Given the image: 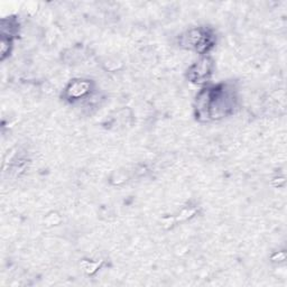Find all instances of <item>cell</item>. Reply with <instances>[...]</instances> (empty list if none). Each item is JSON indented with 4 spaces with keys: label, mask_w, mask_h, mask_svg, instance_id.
<instances>
[{
    "label": "cell",
    "mask_w": 287,
    "mask_h": 287,
    "mask_svg": "<svg viewBox=\"0 0 287 287\" xmlns=\"http://www.w3.org/2000/svg\"><path fill=\"white\" fill-rule=\"evenodd\" d=\"M200 112L208 117H221L228 114L232 108V98L227 92L220 89H210L201 93L198 99Z\"/></svg>",
    "instance_id": "1"
},
{
    "label": "cell",
    "mask_w": 287,
    "mask_h": 287,
    "mask_svg": "<svg viewBox=\"0 0 287 287\" xmlns=\"http://www.w3.org/2000/svg\"><path fill=\"white\" fill-rule=\"evenodd\" d=\"M187 43L191 47H194L198 51H202L207 49V44H209V36L207 33H203L201 30H193L188 34Z\"/></svg>",
    "instance_id": "2"
},
{
    "label": "cell",
    "mask_w": 287,
    "mask_h": 287,
    "mask_svg": "<svg viewBox=\"0 0 287 287\" xmlns=\"http://www.w3.org/2000/svg\"><path fill=\"white\" fill-rule=\"evenodd\" d=\"M192 74V80H199L201 81L203 79H206L207 76L210 74V63L209 60L204 59L202 61H200L198 64L193 66V69L191 71Z\"/></svg>",
    "instance_id": "3"
},
{
    "label": "cell",
    "mask_w": 287,
    "mask_h": 287,
    "mask_svg": "<svg viewBox=\"0 0 287 287\" xmlns=\"http://www.w3.org/2000/svg\"><path fill=\"white\" fill-rule=\"evenodd\" d=\"M86 91H88V84L85 82H76V83L71 86L70 94L73 97H80L85 93Z\"/></svg>",
    "instance_id": "4"
}]
</instances>
